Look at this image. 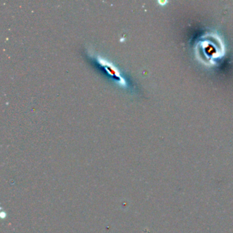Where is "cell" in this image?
Segmentation results:
<instances>
[{
    "label": "cell",
    "instance_id": "6da1fadb",
    "mask_svg": "<svg viewBox=\"0 0 233 233\" xmlns=\"http://www.w3.org/2000/svg\"><path fill=\"white\" fill-rule=\"evenodd\" d=\"M124 40H125V39H124V38H121V39L120 40V41H121V42H123V41H124Z\"/></svg>",
    "mask_w": 233,
    "mask_h": 233
}]
</instances>
